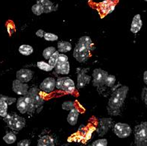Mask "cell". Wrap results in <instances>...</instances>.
Segmentation results:
<instances>
[{
	"label": "cell",
	"mask_w": 147,
	"mask_h": 146,
	"mask_svg": "<svg viewBox=\"0 0 147 146\" xmlns=\"http://www.w3.org/2000/svg\"><path fill=\"white\" fill-rule=\"evenodd\" d=\"M58 49L59 52L65 53V52H69L72 49V45L67 41H61L58 43Z\"/></svg>",
	"instance_id": "cell-22"
},
{
	"label": "cell",
	"mask_w": 147,
	"mask_h": 146,
	"mask_svg": "<svg viewBox=\"0 0 147 146\" xmlns=\"http://www.w3.org/2000/svg\"><path fill=\"white\" fill-rule=\"evenodd\" d=\"M43 38L47 41H55L58 40V37L56 34L52 33H45Z\"/></svg>",
	"instance_id": "cell-33"
},
{
	"label": "cell",
	"mask_w": 147,
	"mask_h": 146,
	"mask_svg": "<svg viewBox=\"0 0 147 146\" xmlns=\"http://www.w3.org/2000/svg\"><path fill=\"white\" fill-rule=\"evenodd\" d=\"M33 48L29 45H22L19 48V52L22 55L28 56L33 53Z\"/></svg>",
	"instance_id": "cell-23"
},
{
	"label": "cell",
	"mask_w": 147,
	"mask_h": 146,
	"mask_svg": "<svg viewBox=\"0 0 147 146\" xmlns=\"http://www.w3.org/2000/svg\"><path fill=\"white\" fill-rule=\"evenodd\" d=\"M114 132L119 138H126L131 133V128L128 124L117 123L114 125Z\"/></svg>",
	"instance_id": "cell-8"
},
{
	"label": "cell",
	"mask_w": 147,
	"mask_h": 146,
	"mask_svg": "<svg viewBox=\"0 0 147 146\" xmlns=\"http://www.w3.org/2000/svg\"><path fill=\"white\" fill-rule=\"evenodd\" d=\"M90 50L84 46L81 43H78L73 51V57L80 63H84L89 59L90 53Z\"/></svg>",
	"instance_id": "cell-5"
},
{
	"label": "cell",
	"mask_w": 147,
	"mask_h": 146,
	"mask_svg": "<svg viewBox=\"0 0 147 146\" xmlns=\"http://www.w3.org/2000/svg\"><path fill=\"white\" fill-rule=\"evenodd\" d=\"M108 75L106 71L101 69H95L93 72V85L94 87H102L105 84V81Z\"/></svg>",
	"instance_id": "cell-6"
},
{
	"label": "cell",
	"mask_w": 147,
	"mask_h": 146,
	"mask_svg": "<svg viewBox=\"0 0 147 146\" xmlns=\"http://www.w3.org/2000/svg\"><path fill=\"white\" fill-rule=\"evenodd\" d=\"M92 146H107L108 145V141L106 139H100L93 142Z\"/></svg>",
	"instance_id": "cell-34"
},
{
	"label": "cell",
	"mask_w": 147,
	"mask_h": 146,
	"mask_svg": "<svg viewBox=\"0 0 147 146\" xmlns=\"http://www.w3.org/2000/svg\"><path fill=\"white\" fill-rule=\"evenodd\" d=\"M58 55H59V52H58V51H56V52L51 56L49 60V64L50 65L51 67H53V68L55 67V66L57 65V63H58Z\"/></svg>",
	"instance_id": "cell-28"
},
{
	"label": "cell",
	"mask_w": 147,
	"mask_h": 146,
	"mask_svg": "<svg viewBox=\"0 0 147 146\" xmlns=\"http://www.w3.org/2000/svg\"><path fill=\"white\" fill-rule=\"evenodd\" d=\"M78 43H81L82 45H83L84 46H85L86 48H88V50L91 51L93 49V43L92 42L90 37H88V36H84V37H82L78 40Z\"/></svg>",
	"instance_id": "cell-21"
},
{
	"label": "cell",
	"mask_w": 147,
	"mask_h": 146,
	"mask_svg": "<svg viewBox=\"0 0 147 146\" xmlns=\"http://www.w3.org/2000/svg\"><path fill=\"white\" fill-rule=\"evenodd\" d=\"M78 115H79V111L77 107H74L73 109L69 111L68 116H67V122L70 125H76L77 124Z\"/></svg>",
	"instance_id": "cell-18"
},
{
	"label": "cell",
	"mask_w": 147,
	"mask_h": 146,
	"mask_svg": "<svg viewBox=\"0 0 147 146\" xmlns=\"http://www.w3.org/2000/svg\"><path fill=\"white\" fill-rule=\"evenodd\" d=\"M3 140L7 144H13L17 140V137L14 133L10 132V133H7L5 137H3Z\"/></svg>",
	"instance_id": "cell-25"
},
{
	"label": "cell",
	"mask_w": 147,
	"mask_h": 146,
	"mask_svg": "<svg viewBox=\"0 0 147 146\" xmlns=\"http://www.w3.org/2000/svg\"><path fill=\"white\" fill-rule=\"evenodd\" d=\"M32 11L37 16H40L43 13H44V10H43V7L39 5V4H35L32 7Z\"/></svg>",
	"instance_id": "cell-29"
},
{
	"label": "cell",
	"mask_w": 147,
	"mask_h": 146,
	"mask_svg": "<svg viewBox=\"0 0 147 146\" xmlns=\"http://www.w3.org/2000/svg\"><path fill=\"white\" fill-rule=\"evenodd\" d=\"M37 67L40 69L41 70L46 71V72H50L53 69V67H51L49 63H46L44 61H40L37 62Z\"/></svg>",
	"instance_id": "cell-27"
},
{
	"label": "cell",
	"mask_w": 147,
	"mask_h": 146,
	"mask_svg": "<svg viewBox=\"0 0 147 146\" xmlns=\"http://www.w3.org/2000/svg\"><path fill=\"white\" fill-rule=\"evenodd\" d=\"M68 61V57L64 54H59L58 58V63H65Z\"/></svg>",
	"instance_id": "cell-35"
},
{
	"label": "cell",
	"mask_w": 147,
	"mask_h": 146,
	"mask_svg": "<svg viewBox=\"0 0 147 146\" xmlns=\"http://www.w3.org/2000/svg\"><path fill=\"white\" fill-rule=\"evenodd\" d=\"M135 145L147 146V122H144L134 128Z\"/></svg>",
	"instance_id": "cell-2"
},
{
	"label": "cell",
	"mask_w": 147,
	"mask_h": 146,
	"mask_svg": "<svg viewBox=\"0 0 147 146\" xmlns=\"http://www.w3.org/2000/svg\"><path fill=\"white\" fill-rule=\"evenodd\" d=\"M94 130H95V128H93V127L91 128H90V129L88 130V131L87 132V133H86V137H85V139H87V140H89V139L91 138L92 133H93Z\"/></svg>",
	"instance_id": "cell-37"
},
{
	"label": "cell",
	"mask_w": 147,
	"mask_h": 146,
	"mask_svg": "<svg viewBox=\"0 0 147 146\" xmlns=\"http://www.w3.org/2000/svg\"><path fill=\"white\" fill-rule=\"evenodd\" d=\"M7 106L8 104L3 100L0 99V116L5 118L7 115Z\"/></svg>",
	"instance_id": "cell-24"
},
{
	"label": "cell",
	"mask_w": 147,
	"mask_h": 146,
	"mask_svg": "<svg viewBox=\"0 0 147 146\" xmlns=\"http://www.w3.org/2000/svg\"><path fill=\"white\" fill-rule=\"evenodd\" d=\"M30 141L28 139H23V140L19 142L17 146H29Z\"/></svg>",
	"instance_id": "cell-36"
},
{
	"label": "cell",
	"mask_w": 147,
	"mask_h": 146,
	"mask_svg": "<svg viewBox=\"0 0 147 146\" xmlns=\"http://www.w3.org/2000/svg\"><path fill=\"white\" fill-rule=\"evenodd\" d=\"M5 121L10 128L17 131H21L26 126V119L16 113L7 114L5 118Z\"/></svg>",
	"instance_id": "cell-3"
},
{
	"label": "cell",
	"mask_w": 147,
	"mask_h": 146,
	"mask_svg": "<svg viewBox=\"0 0 147 146\" xmlns=\"http://www.w3.org/2000/svg\"><path fill=\"white\" fill-rule=\"evenodd\" d=\"M37 3L43 7L44 13H48L57 10V7H55L54 4L49 0H37Z\"/></svg>",
	"instance_id": "cell-16"
},
{
	"label": "cell",
	"mask_w": 147,
	"mask_h": 146,
	"mask_svg": "<svg viewBox=\"0 0 147 146\" xmlns=\"http://www.w3.org/2000/svg\"><path fill=\"white\" fill-rule=\"evenodd\" d=\"M12 89L16 94L20 96H26L28 92V86L27 83H22L19 80H14L12 83Z\"/></svg>",
	"instance_id": "cell-10"
},
{
	"label": "cell",
	"mask_w": 147,
	"mask_h": 146,
	"mask_svg": "<svg viewBox=\"0 0 147 146\" xmlns=\"http://www.w3.org/2000/svg\"><path fill=\"white\" fill-rule=\"evenodd\" d=\"M142 98L144 101L145 104L147 105V88H144L142 93Z\"/></svg>",
	"instance_id": "cell-38"
},
{
	"label": "cell",
	"mask_w": 147,
	"mask_h": 146,
	"mask_svg": "<svg viewBox=\"0 0 147 146\" xmlns=\"http://www.w3.org/2000/svg\"><path fill=\"white\" fill-rule=\"evenodd\" d=\"M56 52V48L53 46L48 47L45 48L43 52V56L46 60H49L51 56Z\"/></svg>",
	"instance_id": "cell-26"
},
{
	"label": "cell",
	"mask_w": 147,
	"mask_h": 146,
	"mask_svg": "<svg viewBox=\"0 0 147 146\" xmlns=\"http://www.w3.org/2000/svg\"><path fill=\"white\" fill-rule=\"evenodd\" d=\"M143 22L141 20V17L140 14L135 15L133 18L131 26V32L134 34L138 33L142 28Z\"/></svg>",
	"instance_id": "cell-15"
},
{
	"label": "cell",
	"mask_w": 147,
	"mask_h": 146,
	"mask_svg": "<svg viewBox=\"0 0 147 146\" xmlns=\"http://www.w3.org/2000/svg\"><path fill=\"white\" fill-rule=\"evenodd\" d=\"M129 92V87L127 86L118 88L111 95L108 104V110L109 114L117 116L119 113V109L123 106Z\"/></svg>",
	"instance_id": "cell-1"
},
{
	"label": "cell",
	"mask_w": 147,
	"mask_h": 146,
	"mask_svg": "<svg viewBox=\"0 0 147 146\" xmlns=\"http://www.w3.org/2000/svg\"><path fill=\"white\" fill-rule=\"evenodd\" d=\"M17 107L19 112L22 113V114L28 113V105H27V103H26V100H25L24 96L18 98L17 103Z\"/></svg>",
	"instance_id": "cell-20"
},
{
	"label": "cell",
	"mask_w": 147,
	"mask_h": 146,
	"mask_svg": "<svg viewBox=\"0 0 147 146\" xmlns=\"http://www.w3.org/2000/svg\"><path fill=\"white\" fill-rule=\"evenodd\" d=\"M116 82V77L112 75H108L105 81V85L108 87H112Z\"/></svg>",
	"instance_id": "cell-30"
},
{
	"label": "cell",
	"mask_w": 147,
	"mask_h": 146,
	"mask_svg": "<svg viewBox=\"0 0 147 146\" xmlns=\"http://www.w3.org/2000/svg\"><path fill=\"white\" fill-rule=\"evenodd\" d=\"M144 83H146L147 85V71L144 72Z\"/></svg>",
	"instance_id": "cell-40"
},
{
	"label": "cell",
	"mask_w": 147,
	"mask_h": 146,
	"mask_svg": "<svg viewBox=\"0 0 147 146\" xmlns=\"http://www.w3.org/2000/svg\"><path fill=\"white\" fill-rule=\"evenodd\" d=\"M33 71L28 69H22L17 72V79L22 83H27L32 79Z\"/></svg>",
	"instance_id": "cell-12"
},
{
	"label": "cell",
	"mask_w": 147,
	"mask_h": 146,
	"mask_svg": "<svg viewBox=\"0 0 147 146\" xmlns=\"http://www.w3.org/2000/svg\"><path fill=\"white\" fill-rule=\"evenodd\" d=\"M55 71L58 74L67 75L69 72V61L65 63H57L55 67Z\"/></svg>",
	"instance_id": "cell-17"
},
{
	"label": "cell",
	"mask_w": 147,
	"mask_h": 146,
	"mask_svg": "<svg viewBox=\"0 0 147 146\" xmlns=\"http://www.w3.org/2000/svg\"><path fill=\"white\" fill-rule=\"evenodd\" d=\"M56 88L67 93H73L76 89L73 81L67 77L58 78L56 81Z\"/></svg>",
	"instance_id": "cell-4"
},
{
	"label": "cell",
	"mask_w": 147,
	"mask_h": 146,
	"mask_svg": "<svg viewBox=\"0 0 147 146\" xmlns=\"http://www.w3.org/2000/svg\"><path fill=\"white\" fill-rule=\"evenodd\" d=\"M44 34H45V32L42 29L38 30V31H37V32H36V35L39 37H44Z\"/></svg>",
	"instance_id": "cell-39"
},
{
	"label": "cell",
	"mask_w": 147,
	"mask_h": 146,
	"mask_svg": "<svg viewBox=\"0 0 147 146\" xmlns=\"http://www.w3.org/2000/svg\"><path fill=\"white\" fill-rule=\"evenodd\" d=\"M112 120L111 118H103L99 119V128L97 129V132L99 136H103L108 132V129L111 127Z\"/></svg>",
	"instance_id": "cell-13"
},
{
	"label": "cell",
	"mask_w": 147,
	"mask_h": 146,
	"mask_svg": "<svg viewBox=\"0 0 147 146\" xmlns=\"http://www.w3.org/2000/svg\"><path fill=\"white\" fill-rule=\"evenodd\" d=\"M88 146H92V145H88Z\"/></svg>",
	"instance_id": "cell-42"
},
{
	"label": "cell",
	"mask_w": 147,
	"mask_h": 146,
	"mask_svg": "<svg viewBox=\"0 0 147 146\" xmlns=\"http://www.w3.org/2000/svg\"><path fill=\"white\" fill-rule=\"evenodd\" d=\"M144 1H146V2H147V0H144Z\"/></svg>",
	"instance_id": "cell-41"
},
{
	"label": "cell",
	"mask_w": 147,
	"mask_h": 146,
	"mask_svg": "<svg viewBox=\"0 0 147 146\" xmlns=\"http://www.w3.org/2000/svg\"><path fill=\"white\" fill-rule=\"evenodd\" d=\"M0 99L3 100L5 102H7L8 105H11V104H13L16 102V98H15L6 96H3V95H0Z\"/></svg>",
	"instance_id": "cell-32"
},
{
	"label": "cell",
	"mask_w": 147,
	"mask_h": 146,
	"mask_svg": "<svg viewBox=\"0 0 147 146\" xmlns=\"http://www.w3.org/2000/svg\"><path fill=\"white\" fill-rule=\"evenodd\" d=\"M88 69H80L78 71V78H77V86L78 88L81 89L85 87L87 84L90 83L91 77L87 75V72Z\"/></svg>",
	"instance_id": "cell-9"
},
{
	"label": "cell",
	"mask_w": 147,
	"mask_h": 146,
	"mask_svg": "<svg viewBox=\"0 0 147 146\" xmlns=\"http://www.w3.org/2000/svg\"><path fill=\"white\" fill-rule=\"evenodd\" d=\"M56 87V81L55 78L49 77V78H45L43 82L40 83V88L44 93H50L54 90Z\"/></svg>",
	"instance_id": "cell-11"
},
{
	"label": "cell",
	"mask_w": 147,
	"mask_h": 146,
	"mask_svg": "<svg viewBox=\"0 0 147 146\" xmlns=\"http://www.w3.org/2000/svg\"><path fill=\"white\" fill-rule=\"evenodd\" d=\"M99 8L103 14H108L114 10L115 3L113 0H105L99 4Z\"/></svg>",
	"instance_id": "cell-14"
},
{
	"label": "cell",
	"mask_w": 147,
	"mask_h": 146,
	"mask_svg": "<svg viewBox=\"0 0 147 146\" xmlns=\"http://www.w3.org/2000/svg\"><path fill=\"white\" fill-rule=\"evenodd\" d=\"M27 94L32 98V101L34 103L36 106V109H37V112L40 111L42 109L43 104L44 103V99L41 96L40 93L39 89H37V87H33L28 90Z\"/></svg>",
	"instance_id": "cell-7"
},
{
	"label": "cell",
	"mask_w": 147,
	"mask_h": 146,
	"mask_svg": "<svg viewBox=\"0 0 147 146\" xmlns=\"http://www.w3.org/2000/svg\"><path fill=\"white\" fill-rule=\"evenodd\" d=\"M37 146H55V141L50 136H43L38 139Z\"/></svg>",
	"instance_id": "cell-19"
},
{
	"label": "cell",
	"mask_w": 147,
	"mask_h": 146,
	"mask_svg": "<svg viewBox=\"0 0 147 146\" xmlns=\"http://www.w3.org/2000/svg\"><path fill=\"white\" fill-rule=\"evenodd\" d=\"M74 107H76L75 104L72 102H63V104H62V108L65 110H71Z\"/></svg>",
	"instance_id": "cell-31"
}]
</instances>
